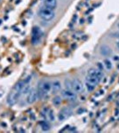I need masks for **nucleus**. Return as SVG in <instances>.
<instances>
[{"mask_svg": "<svg viewBox=\"0 0 119 133\" xmlns=\"http://www.w3.org/2000/svg\"><path fill=\"white\" fill-rule=\"evenodd\" d=\"M72 90L76 93H81V92H83L84 85L79 79L75 78L72 80Z\"/></svg>", "mask_w": 119, "mask_h": 133, "instance_id": "0eeeda50", "label": "nucleus"}, {"mask_svg": "<svg viewBox=\"0 0 119 133\" xmlns=\"http://www.w3.org/2000/svg\"><path fill=\"white\" fill-rule=\"evenodd\" d=\"M38 16L45 21H50L53 20V18L55 17L54 11L51 10L49 8H46L45 6L41 7L39 11H38Z\"/></svg>", "mask_w": 119, "mask_h": 133, "instance_id": "7ed1b4c3", "label": "nucleus"}, {"mask_svg": "<svg viewBox=\"0 0 119 133\" xmlns=\"http://www.w3.org/2000/svg\"><path fill=\"white\" fill-rule=\"evenodd\" d=\"M40 125H41V128H42L43 130H45V131H47V130H50V125H49V123H47V122H45V121L41 122Z\"/></svg>", "mask_w": 119, "mask_h": 133, "instance_id": "dca6fc26", "label": "nucleus"}, {"mask_svg": "<svg viewBox=\"0 0 119 133\" xmlns=\"http://www.w3.org/2000/svg\"><path fill=\"white\" fill-rule=\"evenodd\" d=\"M101 53L103 55H105V56H109L112 53V51L111 49L109 48V47H108L107 45H103L101 47Z\"/></svg>", "mask_w": 119, "mask_h": 133, "instance_id": "ddd939ff", "label": "nucleus"}, {"mask_svg": "<svg viewBox=\"0 0 119 133\" xmlns=\"http://www.w3.org/2000/svg\"><path fill=\"white\" fill-rule=\"evenodd\" d=\"M51 91H52V86H51V83L49 81L47 80L40 81L37 85V89H36L37 97L39 98L46 97L50 92H51Z\"/></svg>", "mask_w": 119, "mask_h": 133, "instance_id": "f03ea898", "label": "nucleus"}, {"mask_svg": "<svg viewBox=\"0 0 119 133\" xmlns=\"http://www.w3.org/2000/svg\"><path fill=\"white\" fill-rule=\"evenodd\" d=\"M0 2H1V0H0Z\"/></svg>", "mask_w": 119, "mask_h": 133, "instance_id": "393cba45", "label": "nucleus"}, {"mask_svg": "<svg viewBox=\"0 0 119 133\" xmlns=\"http://www.w3.org/2000/svg\"><path fill=\"white\" fill-rule=\"evenodd\" d=\"M104 64H105L106 68H107V69H111V68H112V63H111V61H110L109 59H105V61H104Z\"/></svg>", "mask_w": 119, "mask_h": 133, "instance_id": "a211bd4d", "label": "nucleus"}, {"mask_svg": "<svg viewBox=\"0 0 119 133\" xmlns=\"http://www.w3.org/2000/svg\"><path fill=\"white\" fill-rule=\"evenodd\" d=\"M87 76L95 77V78L99 79V80L101 81V78L103 77V73H102V71H101V70L97 69V68H90V69L88 70Z\"/></svg>", "mask_w": 119, "mask_h": 133, "instance_id": "1a4fd4ad", "label": "nucleus"}, {"mask_svg": "<svg viewBox=\"0 0 119 133\" xmlns=\"http://www.w3.org/2000/svg\"><path fill=\"white\" fill-rule=\"evenodd\" d=\"M116 46H117V48L119 49V40H118V42H117V44H116Z\"/></svg>", "mask_w": 119, "mask_h": 133, "instance_id": "5701e85b", "label": "nucleus"}, {"mask_svg": "<svg viewBox=\"0 0 119 133\" xmlns=\"http://www.w3.org/2000/svg\"><path fill=\"white\" fill-rule=\"evenodd\" d=\"M44 6L54 11L55 8L57 7V0H45Z\"/></svg>", "mask_w": 119, "mask_h": 133, "instance_id": "9b49d317", "label": "nucleus"}, {"mask_svg": "<svg viewBox=\"0 0 119 133\" xmlns=\"http://www.w3.org/2000/svg\"><path fill=\"white\" fill-rule=\"evenodd\" d=\"M97 66L99 68V70H101V71H103V65L101 63V62H99V63L97 64Z\"/></svg>", "mask_w": 119, "mask_h": 133, "instance_id": "412c9836", "label": "nucleus"}, {"mask_svg": "<svg viewBox=\"0 0 119 133\" xmlns=\"http://www.w3.org/2000/svg\"><path fill=\"white\" fill-rule=\"evenodd\" d=\"M53 104L54 106H60L61 104V98L60 96H55L54 98H53Z\"/></svg>", "mask_w": 119, "mask_h": 133, "instance_id": "2eb2a0df", "label": "nucleus"}, {"mask_svg": "<svg viewBox=\"0 0 119 133\" xmlns=\"http://www.w3.org/2000/svg\"><path fill=\"white\" fill-rule=\"evenodd\" d=\"M85 85H86V88H87V90H88V91H93L94 88L96 87V86H94V85L91 84V83H86V82H85Z\"/></svg>", "mask_w": 119, "mask_h": 133, "instance_id": "6ab92c4d", "label": "nucleus"}, {"mask_svg": "<svg viewBox=\"0 0 119 133\" xmlns=\"http://www.w3.org/2000/svg\"><path fill=\"white\" fill-rule=\"evenodd\" d=\"M30 89H31V88H30L29 83H25L24 86H23V88H22V91H21V94H24V95L28 94Z\"/></svg>", "mask_w": 119, "mask_h": 133, "instance_id": "f3484780", "label": "nucleus"}, {"mask_svg": "<svg viewBox=\"0 0 119 133\" xmlns=\"http://www.w3.org/2000/svg\"><path fill=\"white\" fill-rule=\"evenodd\" d=\"M85 82L88 83H91V84L94 85V86H96V85L98 84V83L101 82V81H99V79L95 78V77L87 76H86V81H85Z\"/></svg>", "mask_w": 119, "mask_h": 133, "instance_id": "f8f14e48", "label": "nucleus"}, {"mask_svg": "<svg viewBox=\"0 0 119 133\" xmlns=\"http://www.w3.org/2000/svg\"><path fill=\"white\" fill-rule=\"evenodd\" d=\"M49 119L53 122L54 121V115H53V111H52V110L49 111Z\"/></svg>", "mask_w": 119, "mask_h": 133, "instance_id": "aec40b11", "label": "nucleus"}, {"mask_svg": "<svg viewBox=\"0 0 119 133\" xmlns=\"http://www.w3.org/2000/svg\"><path fill=\"white\" fill-rule=\"evenodd\" d=\"M51 86H52V92L53 93H57L58 91H60L61 90V83H60V80L58 79H54L53 82L51 83Z\"/></svg>", "mask_w": 119, "mask_h": 133, "instance_id": "9d476101", "label": "nucleus"}, {"mask_svg": "<svg viewBox=\"0 0 119 133\" xmlns=\"http://www.w3.org/2000/svg\"><path fill=\"white\" fill-rule=\"evenodd\" d=\"M64 85H65V89L72 90V81H70V79H66V80L64 81Z\"/></svg>", "mask_w": 119, "mask_h": 133, "instance_id": "4468645a", "label": "nucleus"}, {"mask_svg": "<svg viewBox=\"0 0 119 133\" xmlns=\"http://www.w3.org/2000/svg\"><path fill=\"white\" fill-rule=\"evenodd\" d=\"M71 115H72V110L68 107H64L63 108L60 109V111L58 114V119L59 121H65L66 119L70 118Z\"/></svg>", "mask_w": 119, "mask_h": 133, "instance_id": "39448f33", "label": "nucleus"}, {"mask_svg": "<svg viewBox=\"0 0 119 133\" xmlns=\"http://www.w3.org/2000/svg\"><path fill=\"white\" fill-rule=\"evenodd\" d=\"M114 59H115V61H119V57L118 56H115Z\"/></svg>", "mask_w": 119, "mask_h": 133, "instance_id": "4be33fe9", "label": "nucleus"}, {"mask_svg": "<svg viewBox=\"0 0 119 133\" xmlns=\"http://www.w3.org/2000/svg\"><path fill=\"white\" fill-rule=\"evenodd\" d=\"M37 98L38 97H37V91H36V90L34 89V88H31L29 90V93L27 94V103L28 104H32Z\"/></svg>", "mask_w": 119, "mask_h": 133, "instance_id": "6e6552de", "label": "nucleus"}, {"mask_svg": "<svg viewBox=\"0 0 119 133\" xmlns=\"http://www.w3.org/2000/svg\"><path fill=\"white\" fill-rule=\"evenodd\" d=\"M24 84V81H20L14 86L11 92L8 94L7 98H6V102L9 106H14L17 103V100L19 99L20 96L21 95V91H22Z\"/></svg>", "mask_w": 119, "mask_h": 133, "instance_id": "f257e3e1", "label": "nucleus"}, {"mask_svg": "<svg viewBox=\"0 0 119 133\" xmlns=\"http://www.w3.org/2000/svg\"><path fill=\"white\" fill-rule=\"evenodd\" d=\"M61 95L62 97L66 98L67 100H68V101H75L77 99V93L72 90H63L61 92Z\"/></svg>", "mask_w": 119, "mask_h": 133, "instance_id": "423d86ee", "label": "nucleus"}, {"mask_svg": "<svg viewBox=\"0 0 119 133\" xmlns=\"http://www.w3.org/2000/svg\"><path fill=\"white\" fill-rule=\"evenodd\" d=\"M117 28H118V29H119V22L117 23Z\"/></svg>", "mask_w": 119, "mask_h": 133, "instance_id": "b1692460", "label": "nucleus"}, {"mask_svg": "<svg viewBox=\"0 0 119 133\" xmlns=\"http://www.w3.org/2000/svg\"><path fill=\"white\" fill-rule=\"evenodd\" d=\"M42 31L39 28L34 27L32 29V37H31V42L33 44H37L40 42V39L42 37Z\"/></svg>", "mask_w": 119, "mask_h": 133, "instance_id": "20e7f679", "label": "nucleus"}]
</instances>
